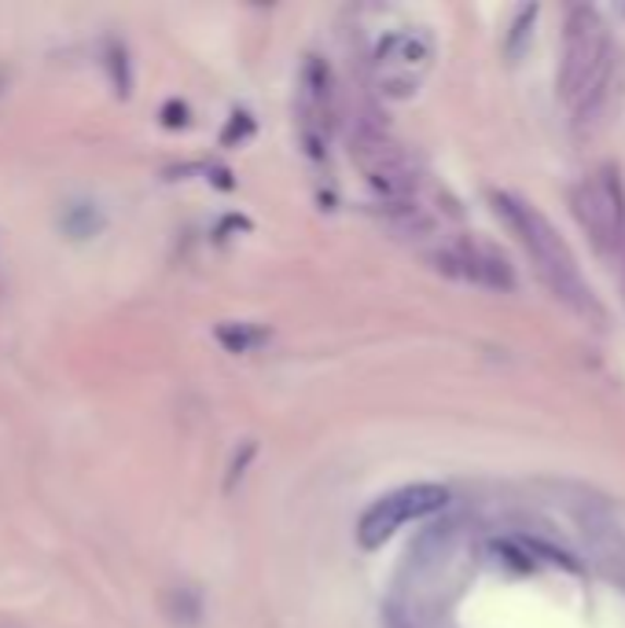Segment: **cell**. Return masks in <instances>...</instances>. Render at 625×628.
I'll return each mask as SVG.
<instances>
[{
  "label": "cell",
  "instance_id": "cell-13",
  "mask_svg": "<svg viewBox=\"0 0 625 628\" xmlns=\"http://www.w3.org/2000/svg\"><path fill=\"white\" fill-rule=\"evenodd\" d=\"M4 85H8V74H4V70H0V93H4Z\"/></svg>",
  "mask_w": 625,
  "mask_h": 628
},
{
  "label": "cell",
  "instance_id": "cell-10",
  "mask_svg": "<svg viewBox=\"0 0 625 628\" xmlns=\"http://www.w3.org/2000/svg\"><path fill=\"white\" fill-rule=\"evenodd\" d=\"M63 228H67L74 239H89L93 232H99V214H96L93 206H85V202H78V206L67 210Z\"/></svg>",
  "mask_w": 625,
  "mask_h": 628
},
{
  "label": "cell",
  "instance_id": "cell-2",
  "mask_svg": "<svg viewBox=\"0 0 625 628\" xmlns=\"http://www.w3.org/2000/svg\"><path fill=\"white\" fill-rule=\"evenodd\" d=\"M611 81V34L597 8H570L563 26L559 59V96L574 115H589L600 107L603 88Z\"/></svg>",
  "mask_w": 625,
  "mask_h": 628
},
{
  "label": "cell",
  "instance_id": "cell-4",
  "mask_svg": "<svg viewBox=\"0 0 625 628\" xmlns=\"http://www.w3.org/2000/svg\"><path fill=\"white\" fill-rule=\"evenodd\" d=\"M449 503V489L435 482H416V485H401V489L379 496L372 508L361 514L357 522V544L368 552L382 548V544L394 536L401 525L420 522L427 514L441 511Z\"/></svg>",
  "mask_w": 625,
  "mask_h": 628
},
{
  "label": "cell",
  "instance_id": "cell-12",
  "mask_svg": "<svg viewBox=\"0 0 625 628\" xmlns=\"http://www.w3.org/2000/svg\"><path fill=\"white\" fill-rule=\"evenodd\" d=\"M250 133H255V121H250V115H244V110H236V115L228 118V129L221 133V144H236V140H247Z\"/></svg>",
  "mask_w": 625,
  "mask_h": 628
},
{
  "label": "cell",
  "instance_id": "cell-6",
  "mask_svg": "<svg viewBox=\"0 0 625 628\" xmlns=\"http://www.w3.org/2000/svg\"><path fill=\"white\" fill-rule=\"evenodd\" d=\"M435 269L452 280L475 283V287L516 291V269L508 265V258H504L497 247H486V242L479 239L449 242L446 250L435 254Z\"/></svg>",
  "mask_w": 625,
  "mask_h": 628
},
{
  "label": "cell",
  "instance_id": "cell-11",
  "mask_svg": "<svg viewBox=\"0 0 625 628\" xmlns=\"http://www.w3.org/2000/svg\"><path fill=\"white\" fill-rule=\"evenodd\" d=\"M538 19V8H522V12L516 15V26H511V37H508V56H519L522 52V40H527L530 34V23Z\"/></svg>",
  "mask_w": 625,
  "mask_h": 628
},
{
  "label": "cell",
  "instance_id": "cell-3",
  "mask_svg": "<svg viewBox=\"0 0 625 628\" xmlns=\"http://www.w3.org/2000/svg\"><path fill=\"white\" fill-rule=\"evenodd\" d=\"M570 210L581 221V228L589 232L592 247L600 254H614L625 242V180L622 169L614 162L603 166L589 180H581L570 191Z\"/></svg>",
  "mask_w": 625,
  "mask_h": 628
},
{
  "label": "cell",
  "instance_id": "cell-9",
  "mask_svg": "<svg viewBox=\"0 0 625 628\" xmlns=\"http://www.w3.org/2000/svg\"><path fill=\"white\" fill-rule=\"evenodd\" d=\"M266 339H269V331L255 328V323H221L217 328V342L228 353H250V349H258Z\"/></svg>",
  "mask_w": 625,
  "mask_h": 628
},
{
  "label": "cell",
  "instance_id": "cell-7",
  "mask_svg": "<svg viewBox=\"0 0 625 628\" xmlns=\"http://www.w3.org/2000/svg\"><path fill=\"white\" fill-rule=\"evenodd\" d=\"M331 121V67L325 59L309 56L302 70V140H306L309 158H325Z\"/></svg>",
  "mask_w": 625,
  "mask_h": 628
},
{
  "label": "cell",
  "instance_id": "cell-1",
  "mask_svg": "<svg viewBox=\"0 0 625 628\" xmlns=\"http://www.w3.org/2000/svg\"><path fill=\"white\" fill-rule=\"evenodd\" d=\"M493 210L500 214V221L508 225L516 236L522 239V247L530 250L533 265L544 276L552 291H556V298L567 301L570 309L585 312V317H597V298H592L589 283L581 280L578 272V261H574L567 239L559 236V228L552 225L549 217L541 214V210H533L527 199L511 195V191H493Z\"/></svg>",
  "mask_w": 625,
  "mask_h": 628
},
{
  "label": "cell",
  "instance_id": "cell-5",
  "mask_svg": "<svg viewBox=\"0 0 625 628\" xmlns=\"http://www.w3.org/2000/svg\"><path fill=\"white\" fill-rule=\"evenodd\" d=\"M354 162L365 169V180L390 202H405L416 191V169L409 155L390 140L376 121H357Z\"/></svg>",
  "mask_w": 625,
  "mask_h": 628
},
{
  "label": "cell",
  "instance_id": "cell-8",
  "mask_svg": "<svg viewBox=\"0 0 625 628\" xmlns=\"http://www.w3.org/2000/svg\"><path fill=\"white\" fill-rule=\"evenodd\" d=\"M431 59V40L423 34H390L382 37V45L376 48V67H390V70H412Z\"/></svg>",
  "mask_w": 625,
  "mask_h": 628
}]
</instances>
